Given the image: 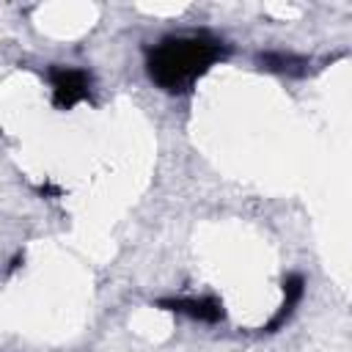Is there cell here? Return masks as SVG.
Returning a JSON list of instances; mask_svg holds the SVG:
<instances>
[{
  "instance_id": "obj_3",
  "label": "cell",
  "mask_w": 352,
  "mask_h": 352,
  "mask_svg": "<svg viewBox=\"0 0 352 352\" xmlns=\"http://www.w3.org/2000/svg\"><path fill=\"white\" fill-rule=\"evenodd\" d=\"M160 305L168 308V311L187 314V316L201 319V322H217V319H223V305L217 300H209V297H201V300H160Z\"/></svg>"
},
{
  "instance_id": "obj_1",
  "label": "cell",
  "mask_w": 352,
  "mask_h": 352,
  "mask_svg": "<svg viewBox=\"0 0 352 352\" xmlns=\"http://www.w3.org/2000/svg\"><path fill=\"white\" fill-rule=\"evenodd\" d=\"M228 52L226 41L201 30V33H176L165 36L146 52V72L154 85L168 94H184L192 82L209 72Z\"/></svg>"
},
{
  "instance_id": "obj_2",
  "label": "cell",
  "mask_w": 352,
  "mask_h": 352,
  "mask_svg": "<svg viewBox=\"0 0 352 352\" xmlns=\"http://www.w3.org/2000/svg\"><path fill=\"white\" fill-rule=\"evenodd\" d=\"M50 82H52V102L60 110L74 107L77 102L88 99V94H91V74L85 69L52 66L50 69Z\"/></svg>"
},
{
  "instance_id": "obj_4",
  "label": "cell",
  "mask_w": 352,
  "mask_h": 352,
  "mask_svg": "<svg viewBox=\"0 0 352 352\" xmlns=\"http://www.w3.org/2000/svg\"><path fill=\"white\" fill-rule=\"evenodd\" d=\"M302 292H305V280H302V275H289L286 280H283V294H286V300H283V305H280V311L272 316V322L267 324V330L272 333L275 327H280L289 316H292V311H294V305L302 300Z\"/></svg>"
}]
</instances>
